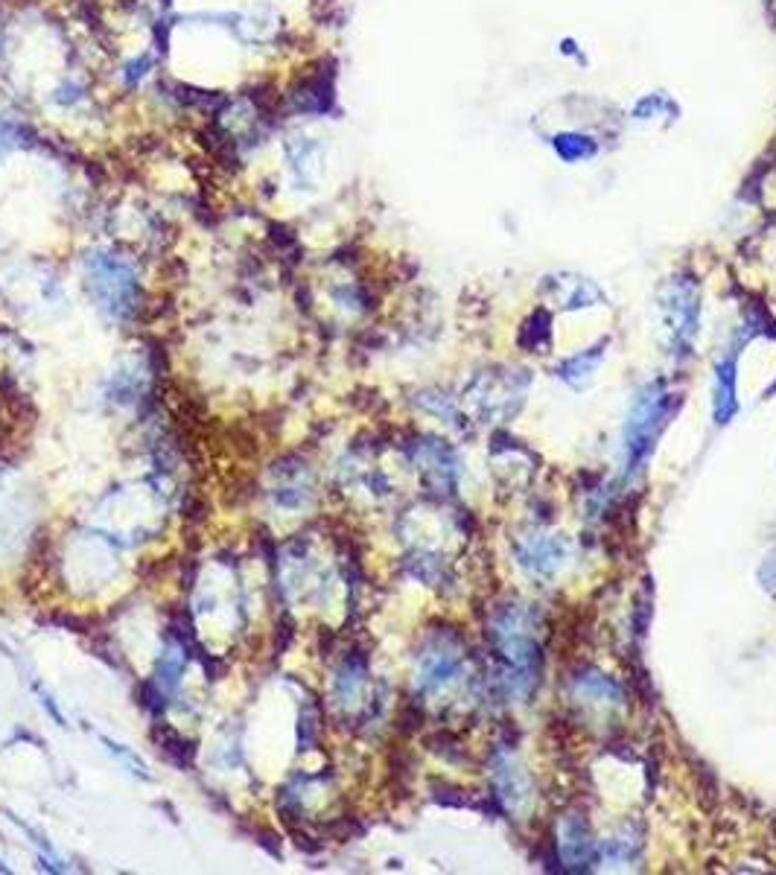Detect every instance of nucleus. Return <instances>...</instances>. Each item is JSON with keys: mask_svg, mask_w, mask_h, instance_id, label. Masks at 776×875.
Masks as SVG:
<instances>
[{"mask_svg": "<svg viewBox=\"0 0 776 875\" xmlns=\"http://www.w3.org/2000/svg\"><path fill=\"white\" fill-rule=\"evenodd\" d=\"M336 103V85L333 73L324 71V65L304 67L290 80V85H281V112L283 120H318L331 114Z\"/></svg>", "mask_w": 776, "mask_h": 875, "instance_id": "obj_1", "label": "nucleus"}, {"mask_svg": "<svg viewBox=\"0 0 776 875\" xmlns=\"http://www.w3.org/2000/svg\"><path fill=\"white\" fill-rule=\"evenodd\" d=\"M669 414L665 409V394L660 386L648 389L642 398L637 400V409H633V418L628 423V464L631 471H637V464L646 462V455L651 453V446L657 441V432L663 430V418Z\"/></svg>", "mask_w": 776, "mask_h": 875, "instance_id": "obj_2", "label": "nucleus"}, {"mask_svg": "<svg viewBox=\"0 0 776 875\" xmlns=\"http://www.w3.org/2000/svg\"><path fill=\"white\" fill-rule=\"evenodd\" d=\"M91 284H94V292L99 298L108 301V307H114L117 313H126V309L135 307V298H138V281L132 275V268L123 263L120 257H112V254H97L91 257Z\"/></svg>", "mask_w": 776, "mask_h": 875, "instance_id": "obj_3", "label": "nucleus"}, {"mask_svg": "<svg viewBox=\"0 0 776 875\" xmlns=\"http://www.w3.org/2000/svg\"><path fill=\"white\" fill-rule=\"evenodd\" d=\"M665 313H669V325L671 330L678 333V336H692L695 333V325H698V298H695V289L689 284L683 286H674L669 295V301H665Z\"/></svg>", "mask_w": 776, "mask_h": 875, "instance_id": "obj_4", "label": "nucleus"}, {"mask_svg": "<svg viewBox=\"0 0 776 875\" xmlns=\"http://www.w3.org/2000/svg\"><path fill=\"white\" fill-rule=\"evenodd\" d=\"M552 146H555V152H558L560 161L566 164L587 161V158L596 155V140L587 138V135H578V131H564V135H558V138L552 140Z\"/></svg>", "mask_w": 776, "mask_h": 875, "instance_id": "obj_5", "label": "nucleus"}, {"mask_svg": "<svg viewBox=\"0 0 776 875\" xmlns=\"http://www.w3.org/2000/svg\"><path fill=\"white\" fill-rule=\"evenodd\" d=\"M736 412V398H733V362L721 365L719 373V400H715V418L724 423L730 414Z\"/></svg>", "mask_w": 776, "mask_h": 875, "instance_id": "obj_6", "label": "nucleus"}]
</instances>
